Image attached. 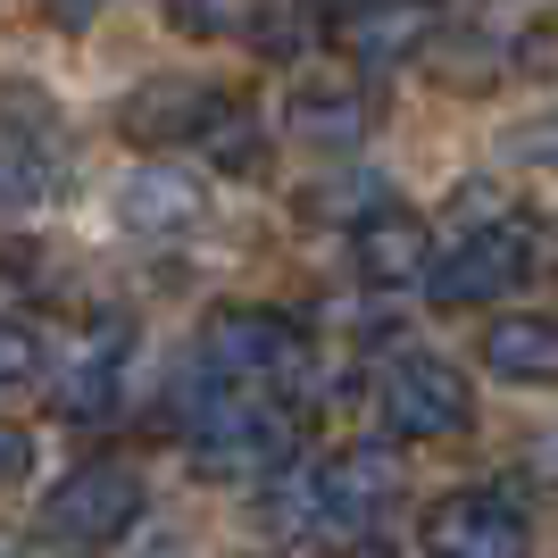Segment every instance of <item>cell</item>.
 <instances>
[{"label":"cell","mask_w":558,"mask_h":558,"mask_svg":"<svg viewBox=\"0 0 558 558\" xmlns=\"http://www.w3.org/2000/svg\"><path fill=\"white\" fill-rule=\"evenodd\" d=\"M534 267H542L534 217H484L466 242H450V258H434L425 292H434V308H492V301H509L517 283H534Z\"/></svg>","instance_id":"obj_1"},{"label":"cell","mask_w":558,"mask_h":558,"mask_svg":"<svg viewBox=\"0 0 558 558\" xmlns=\"http://www.w3.org/2000/svg\"><path fill=\"white\" fill-rule=\"evenodd\" d=\"M201 367L233 392H283L308 375V333L276 308H217L201 326Z\"/></svg>","instance_id":"obj_2"},{"label":"cell","mask_w":558,"mask_h":558,"mask_svg":"<svg viewBox=\"0 0 558 558\" xmlns=\"http://www.w3.org/2000/svg\"><path fill=\"white\" fill-rule=\"evenodd\" d=\"M375 409L392 425L400 442H459L466 425H475V392H466V375L434 350H400L384 359L375 375Z\"/></svg>","instance_id":"obj_3"},{"label":"cell","mask_w":558,"mask_h":558,"mask_svg":"<svg viewBox=\"0 0 558 558\" xmlns=\"http://www.w3.org/2000/svg\"><path fill=\"white\" fill-rule=\"evenodd\" d=\"M134 517H142V475H134V466H117V459H93V466H75L68 484L50 492L43 525H50L59 542L100 550V542L134 534Z\"/></svg>","instance_id":"obj_4"},{"label":"cell","mask_w":558,"mask_h":558,"mask_svg":"<svg viewBox=\"0 0 558 558\" xmlns=\"http://www.w3.org/2000/svg\"><path fill=\"white\" fill-rule=\"evenodd\" d=\"M226 100L233 93H217L201 75H150V84H134V93L117 100V134L142 142V150H175V142L201 150V134L226 117Z\"/></svg>","instance_id":"obj_5"},{"label":"cell","mask_w":558,"mask_h":558,"mask_svg":"<svg viewBox=\"0 0 558 558\" xmlns=\"http://www.w3.org/2000/svg\"><path fill=\"white\" fill-rule=\"evenodd\" d=\"M534 525L500 492H442L425 509V558H525Z\"/></svg>","instance_id":"obj_6"},{"label":"cell","mask_w":558,"mask_h":558,"mask_svg":"<svg viewBox=\"0 0 558 558\" xmlns=\"http://www.w3.org/2000/svg\"><path fill=\"white\" fill-rule=\"evenodd\" d=\"M350 267H359L367 292H409V283L434 276V233H425L417 209H392V201H384L375 217L350 226Z\"/></svg>","instance_id":"obj_7"},{"label":"cell","mask_w":558,"mask_h":558,"mask_svg":"<svg viewBox=\"0 0 558 558\" xmlns=\"http://www.w3.org/2000/svg\"><path fill=\"white\" fill-rule=\"evenodd\" d=\"M59 184V117L34 93H0V201H43Z\"/></svg>","instance_id":"obj_8"},{"label":"cell","mask_w":558,"mask_h":558,"mask_svg":"<svg viewBox=\"0 0 558 558\" xmlns=\"http://www.w3.org/2000/svg\"><path fill=\"white\" fill-rule=\"evenodd\" d=\"M400 484H409V466H400L392 442H350L308 475V517H342V525L350 517H375Z\"/></svg>","instance_id":"obj_9"},{"label":"cell","mask_w":558,"mask_h":558,"mask_svg":"<svg viewBox=\"0 0 558 558\" xmlns=\"http://www.w3.org/2000/svg\"><path fill=\"white\" fill-rule=\"evenodd\" d=\"M333 43L359 68H392V59H425V0H359L333 17Z\"/></svg>","instance_id":"obj_10"},{"label":"cell","mask_w":558,"mask_h":558,"mask_svg":"<svg viewBox=\"0 0 558 558\" xmlns=\"http://www.w3.org/2000/svg\"><path fill=\"white\" fill-rule=\"evenodd\" d=\"M117 226H125V233H150V242L192 233V226H201V184L175 175V167H142V175L117 184Z\"/></svg>","instance_id":"obj_11"},{"label":"cell","mask_w":558,"mask_h":558,"mask_svg":"<svg viewBox=\"0 0 558 558\" xmlns=\"http://www.w3.org/2000/svg\"><path fill=\"white\" fill-rule=\"evenodd\" d=\"M484 375L500 384H558V317H492L484 326Z\"/></svg>","instance_id":"obj_12"},{"label":"cell","mask_w":558,"mask_h":558,"mask_svg":"<svg viewBox=\"0 0 558 558\" xmlns=\"http://www.w3.org/2000/svg\"><path fill=\"white\" fill-rule=\"evenodd\" d=\"M283 125L301 142H317V150H350V142L367 134V100L350 93V84H301L292 109H283Z\"/></svg>","instance_id":"obj_13"},{"label":"cell","mask_w":558,"mask_h":558,"mask_svg":"<svg viewBox=\"0 0 558 558\" xmlns=\"http://www.w3.org/2000/svg\"><path fill=\"white\" fill-rule=\"evenodd\" d=\"M117 359H125V326H100V342L84 350L68 367V384L50 392V409H59V417H100L117 400Z\"/></svg>","instance_id":"obj_14"},{"label":"cell","mask_w":558,"mask_h":558,"mask_svg":"<svg viewBox=\"0 0 558 558\" xmlns=\"http://www.w3.org/2000/svg\"><path fill=\"white\" fill-rule=\"evenodd\" d=\"M201 159H209L217 175H258V159H267V134H258V117L242 109V100H226V117L201 134Z\"/></svg>","instance_id":"obj_15"},{"label":"cell","mask_w":558,"mask_h":558,"mask_svg":"<svg viewBox=\"0 0 558 558\" xmlns=\"http://www.w3.org/2000/svg\"><path fill=\"white\" fill-rule=\"evenodd\" d=\"M159 9L184 43H233V34H251V17H258V0H159Z\"/></svg>","instance_id":"obj_16"},{"label":"cell","mask_w":558,"mask_h":558,"mask_svg":"<svg viewBox=\"0 0 558 558\" xmlns=\"http://www.w3.org/2000/svg\"><path fill=\"white\" fill-rule=\"evenodd\" d=\"M509 68L525 75V84H558V17H534L525 34L509 43Z\"/></svg>","instance_id":"obj_17"},{"label":"cell","mask_w":558,"mask_h":558,"mask_svg":"<svg viewBox=\"0 0 558 558\" xmlns=\"http://www.w3.org/2000/svg\"><path fill=\"white\" fill-rule=\"evenodd\" d=\"M34 375H43V333L17 326V317H0V392H17Z\"/></svg>","instance_id":"obj_18"},{"label":"cell","mask_w":558,"mask_h":558,"mask_svg":"<svg viewBox=\"0 0 558 558\" xmlns=\"http://www.w3.org/2000/svg\"><path fill=\"white\" fill-rule=\"evenodd\" d=\"M25 466H34V442H25L17 425H0V484H17Z\"/></svg>","instance_id":"obj_19"},{"label":"cell","mask_w":558,"mask_h":558,"mask_svg":"<svg viewBox=\"0 0 558 558\" xmlns=\"http://www.w3.org/2000/svg\"><path fill=\"white\" fill-rule=\"evenodd\" d=\"M517 159H550V167H558V117H542V125H525V134H517Z\"/></svg>","instance_id":"obj_20"},{"label":"cell","mask_w":558,"mask_h":558,"mask_svg":"<svg viewBox=\"0 0 558 558\" xmlns=\"http://www.w3.org/2000/svg\"><path fill=\"white\" fill-rule=\"evenodd\" d=\"M50 17H59V25H93L100 0H50Z\"/></svg>","instance_id":"obj_21"},{"label":"cell","mask_w":558,"mask_h":558,"mask_svg":"<svg viewBox=\"0 0 558 558\" xmlns=\"http://www.w3.org/2000/svg\"><path fill=\"white\" fill-rule=\"evenodd\" d=\"M326 558H392L384 542H350V550H326Z\"/></svg>","instance_id":"obj_22"},{"label":"cell","mask_w":558,"mask_h":558,"mask_svg":"<svg viewBox=\"0 0 558 558\" xmlns=\"http://www.w3.org/2000/svg\"><path fill=\"white\" fill-rule=\"evenodd\" d=\"M317 9H333V17H342V9H359V0H317Z\"/></svg>","instance_id":"obj_23"},{"label":"cell","mask_w":558,"mask_h":558,"mask_svg":"<svg viewBox=\"0 0 558 558\" xmlns=\"http://www.w3.org/2000/svg\"><path fill=\"white\" fill-rule=\"evenodd\" d=\"M0 558H17V542H9V534H0Z\"/></svg>","instance_id":"obj_24"}]
</instances>
